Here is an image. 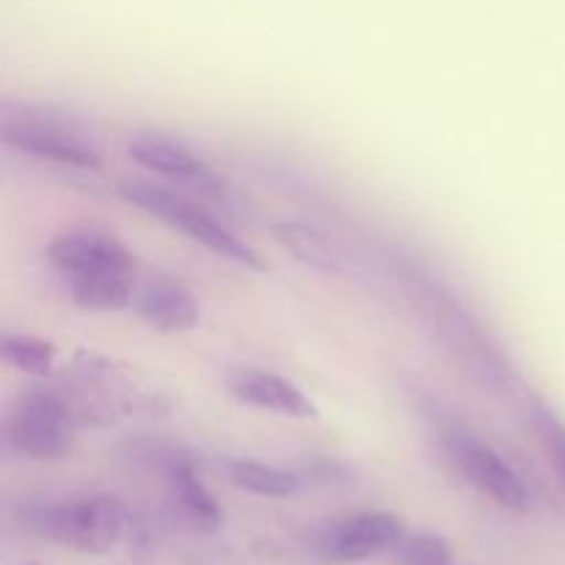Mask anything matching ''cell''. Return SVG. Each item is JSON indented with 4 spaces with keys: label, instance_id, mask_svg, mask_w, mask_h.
Masks as SVG:
<instances>
[{
    "label": "cell",
    "instance_id": "6da1fadb",
    "mask_svg": "<svg viewBox=\"0 0 565 565\" xmlns=\"http://www.w3.org/2000/svg\"><path fill=\"white\" fill-rule=\"evenodd\" d=\"M0 141L17 152L70 166V169H103V154H99L94 138L58 110L33 108V105H3L0 108Z\"/></svg>",
    "mask_w": 565,
    "mask_h": 565
},
{
    "label": "cell",
    "instance_id": "7a4b0ae2",
    "mask_svg": "<svg viewBox=\"0 0 565 565\" xmlns=\"http://www.w3.org/2000/svg\"><path fill=\"white\" fill-rule=\"evenodd\" d=\"M121 199L132 204V207L143 210L152 218L163 221V224L174 226V230L185 232L191 241L202 243L207 252L218 254V257L230 259V263L243 265L252 270H268L265 259L259 257L257 248L248 246L230 224L215 218L196 202H191L182 193L171 191V188L152 185V182H121L119 188Z\"/></svg>",
    "mask_w": 565,
    "mask_h": 565
},
{
    "label": "cell",
    "instance_id": "3957f363",
    "mask_svg": "<svg viewBox=\"0 0 565 565\" xmlns=\"http://www.w3.org/2000/svg\"><path fill=\"white\" fill-rule=\"evenodd\" d=\"M77 412L55 390H31L14 403L6 423V439L31 461H58L75 445Z\"/></svg>",
    "mask_w": 565,
    "mask_h": 565
},
{
    "label": "cell",
    "instance_id": "277c9868",
    "mask_svg": "<svg viewBox=\"0 0 565 565\" xmlns=\"http://www.w3.org/2000/svg\"><path fill=\"white\" fill-rule=\"evenodd\" d=\"M125 505L110 494L61 502V505L47 508L39 519L44 539L66 550L86 552V555H105L114 550L125 533Z\"/></svg>",
    "mask_w": 565,
    "mask_h": 565
},
{
    "label": "cell",
    "instance_id": "5b68a950",
    "mask_svg": "<svg viewBox=\"0 0 565 565\" xmlns=\"http://www.w3.org/2000/svg\"><path fill=\"white\" fill-rule=\"evenodd\" d=\"M406 541V522L397 513L367 511L331 522L320 533L318 546L334 563H362L381 552H392Z\"/></svg>",
    "mask_w": 565,
    "mask_h": 565
},
{
    "label": "cell",
    "instance_id": "8992f818",
    "mask_svg": "<svg viewBox=\"0 0 565 565\" xmlns=\"http://www.w3.org/2000/svg\"><path fill=\"white\" fill-rule=\"evenodd\" d=\"M450 456L456 467L461 469L463 478L483 491L486 497L502 505L505 511L527 513L533 505L530 489L524 486L522 475L500 456L491 445L472 439V436H456L450 441Z\"/></svg>",
    "mask_w": 565,
    "mask_h": 565
},
{
    "label": "cell",
    "instance_id": "52a82bcc",
    "mask_svg": "<svg viewBox=\"0 0 565 565\" xmlns=\"http://www.w3.org/2000/svg\"><path fill=\"white\" fill-rule=\"evenodd\" d=\"M47 257L64 276L88 274H130L136 270V257L130 248L110 232L72 230L55 237Z\"/></svg>",
    "mask_w": 565,
    "mask_h": 565
},
{
    "label": "cell",
    "instance_id": "ba28073f",
    "mask_svg": "<svg viewBox=\"0 0 565 565\" xmlns=\"http://www.w3.org/2000/svg\"><path fill=\"white\" fill-rule=\"evenodd\" d=\"M232 395L241 403L263 412L281 414V417L292 419H315L318 417V406L312 397L296 384V381L285 379L279 373H270L263 367H237L232 370L230 381H226Z\"/></svg>",
    "mask_w": 565,
    "mask_h": 565
},
{
    "label": "cell",
    "instance_id": "9c48e42d",
    "mask_svg": "<svg viewBox=\"0 0 565 565\" xmlns=\"http://www.w3.org/2000/svg\"><path fill=\"white\" fill-rule=\"evenodd\" d=\"M132 307L149 329L163 334L191 331L202 320V301L174 276H152L143 281L136 290Z\"/></svg>",
    "mask_w": 565,
    "mask_h": 565
},
{
    "label": "cell",
    "instance_id": "30bf717a",
    "mask_svg": "<svg viewBox=\"0 0 565 565\" xmlns=\"http://www.w3.org/2000/svg\"><path fill=\"white\" fill-rule=\"evenodd\" d=\"M127 154L141 169L163 174L169 180L191 182V185H218V174L196 152H191L185 143L174 141V138L163 136V132L141 130L130 136Z\"/></svg>",
    "mask_w": 565,
    "mask_h": 565
},
{
    "label": "cell",
    "instance_id": "8fae6325",
    "mask_svg": "<svg viewBox=\"0 0 565 565\" xmlns=\"http://www.w3.org/2000/svg\"><path fill=\"white\" fill-rule=\"evenodd\" d=\"M270 235L276 237L281 248L292 254L301 265L318 270L326 276H345L348 263L342 257L340 248L331 243L329 235L318 230L312 224H303V221H276L270 226Z\"/></svg>",
    "mask_w": 565,
    "mask_h": 565
},
{
    "label": "cell",
    "instance_id": "7c38bea8",
    "mask_svg": "<svg viewBox=\"0 0 565 565\" xmlns=\"http://www.w3.org/2000/svg\"><path fill=\"white\" fill-rule=\"evenodd\" d=\"M169 486L171 494H174L177 508L182 511V516L199 530V533H215L224 522V513H221L218 502L210 494L207 486L202 483V478L196 475V469L188 461H174L169 467Z\"/></svg>",
    "mask_w": 565,
    "mask_h": 565
},
{
    "label": "cell",
    "instance_id": "4fadbf2b",
    "mask_svg": "<svg viewBox=\"0 0 565 565\" xmlns=\"http://www.w3.org/2000/svg\"><path fill=\"white\" fill-rule=\"evenodd\" d=\"M224 472L232 486L254 497H265V500H287V497H296L301 491L298 475L270 467V463L252 461V458H230L224 463Z\"/></svg>",
    "mask_w": 565,
    "mask_h": 565
},
{
    "label": "cell",
    "instance_id": "5bb4252c",
    "mask_svg": "<svg viewBox=\"0 0 565 565\" xmlns=\"http://www.w3.org/2000/svg\"><path fill=\"white\" fill-rule=\"evenodd\" d=\"M72 301L88 312H119L130 307L136 290H132L130 274H88L66 276Z\"/></svg>",
    "mask_w": 565,
    "mask_h": 565
},
{
    "label": "cell",
    "instance_id": "9a60e30c",
    "mask_svg": "<svg viewBox=\"0 0 565 565\" xmlns=\"http://www.w3.org/2000/svg\"><path fill=\"white\" fill-rule=\"evenodd\" d=\"M55 353L58 351H55L53 342L42 340V337L11 334V331L0 337V356L9 367L20 370V373L44 379V375L53 373Z\"/></svg>",
    "mask_w": 565,
    "mask_h": 565
},
{
    "label": "cell",
    "instance_id": "2e32d148",
    "mask_svg": "<svg viewBox=\"0 0 565 565\" xmlns=\"http://www.w3.org/2000/svg\"><path fill=\"white\" fill-rule=\"evenodd\" d=\"M397 565H450L452 552L445 539L434 533L412 535L397 546Z\"/></svg>",
    "mask_w": 565,
    "mask_h": 565
},
{
    "label": "cell",
    "instance_id": "e0dca14e",
    "mask_svg": "<svg viewBox=\"0 0 565 565\" xmlns=\"http://www.w3.org/2000/svg\"><path fill=\"white\" fill-rule=\"evenodd\" d=\"M535 419H539L541 439H544V447L546 452H550L552 467H555L557 480H561L565 491V425L550 412V408H539Z\"/></svg>",
    "mask_w": 565,
    "mask_h": 565
}]
</instances>
